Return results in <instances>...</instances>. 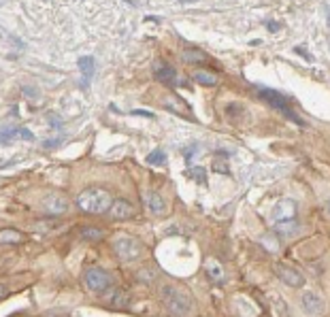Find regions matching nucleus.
Segmentation results:
<instances>
[{
    "mask_svg": "<svg viewBox=\"0 0 330 317\" xmlns=\"http://www.w3.org/2000/svg\"><path fill=\"white\" fill-rule=\"evenodd\" d=\"M77 206L85 213L92 215H104L113 204V196L102 187H87L77 196Z\"/></svg>",
    "mask_w": 330,
    "mask_h": 317,
    "instance_id": "nucleus-1",
    "label": "nucleus"
},
{
    "mask_svg": "<svg viewBox=\"0 0 330 317\" xmlns=\"http://www.w3.org/2000/svg\"><path fill=\"white\" fill-rule=\"evenodd\" d=\"M160 296H162V304L171 315H188L192 311V298L177 285H164L160 289Z\"/></svg>",
    "mask_w": 330,
    "mask_h": 317,
    "instance_id": "nucleus-2",
    "label": "nucleus"
},
{
    "mask_svg": "<svg viewBox=\"0 0 330 317\" xmlns=\"http://www.w3.org/2000/svg\"><path fill=\"white\" fill-rule=\"evenodd\" d=\"M83 283L85 287L90 289L92 294H98V296H102L106 289L113 287V277L106 273L104 268L100 266H92V268H87L85 270V275H83Z\"/></svg>",
    "mask_w": 330,
    "mask_h": 317,
    "instance_id": "nucleus-3",
    "label": "nucleus"
},
{
    "mask_svg": "<svg viewBox=\"0 0 330 317\" xmlns=\"http://www.w3.org/2000/svg\"><path fill=\"white\" fill-rule=\"evenodd\" d=\"M113 251L122 262H132V260H139L143 256V245L139 239H132V237H120L113 241Z\"/></svg>",
    "mask_w": 330,
    "mask_h": 317,
    "instance_id": "nucleus-4",
    "label": "nucleus"
},
{
    "mask_svg": "<svg viewBox=\"0 0 330 317\" xmlns=\"http://www.w3.org/2000/svg\"><path fill=\"white\" fill-rule=\"evenodd\" d=\"M258 96L262 98L264 102H269L273 109H277V111H281L288 120H292L294 124H302L300 122V117H296V113L292 111V109L288 107V98H285L283 94H279V92H275V89H269V87H260L258 89Z\"/></svg>",
    "mask_w": 330,
    "mask_h": 317,
    "instance_id": "nucleus-5",
    "label": "nucleus"
},
{
    "mask_svg": "<svg viewBox=\"0 0 330 317\" xmlns=\"http://www.w3.org/2000/svg\"><path fill=\"white\" fill-rule=\"evenodd\" d=\"M43 209H45L49 215H62L68 211V200L64 194L60 192H49L45 198H43Z\"/></svg>",
    "mask_w": 330,
    "mask_h": 317,
    "instance_id": "nucleus-6",
    "label": "nucleus"
},
{
    "mask_svg": "<svg viewBox=\"0 0 330 317\" xmlns=\"http://www.w3.org/2000/svg\"><path fill=\"white\" fill-rule=\"evenodd\" d=\"M135 206H132L128 200H124V198H118V200H113V204L109 206V211L106 215L111 217L115 222H124V220H130V217H135Z\"/></svg>",
    "mask_w": 330,
    "mask_h": 317,
    "instance_id": "nucleus-7",
    "label": "nucleus"
},
{
    "mask_svg": "<svg viewBox=\"0 0 330 317\" xmlns=\"http://www.w3.org/2000/svg\"><path fill=\"white\" fill-rule=\"evenodd\" d=\"M275 273H277V277L281 279L285 285H290V287H302V285H305V279H302V275L298 273V270H294L292 266L275 264Z\"/></svg>",
    "mask_w": 330,
    "mask_h": 317,
    "instance_id": "nucleus-8",
    "label": "nucleus"
},
{
    "mask_svg": "<svg viewBox=\"0 0 330 317\" xmlns=\"http://www.w3.org/2000/svg\"><path fill=\"white\" fill-rule=\"evenodd\" d=\"M273 222L277 224V222H290L296 217V204H294V200H279L277 204H275V209H273Z\"/></svg>",
    "mask_w": 330,
    "mask_h": 317,
    "instance_id": "nucleus-9",
    "label": "nucleus"
},
{
    "mask_svg": "<svg viewBox=\"0 0 330 317\" xmlns=\"http://www.w3.org/2000/svg\"><path fill=\"white\" fill-rule=\"evenodd\" d=\"M154 77L160 83H166V85H181V79L177 75V70L173 66H166V64H158L154 66Z\"/></svg>",
    "mask_w": 330,
    "mask_h": 317,
    "instance_id": "nucleus-10",
    "label": "nucleus"
},
{
    "mask_svg": "<svg viewBox=\"0 0 330 317\" xmlns=\"http://www.w3.org/2000/svg\"><path fill=\"white\" fill-rule=\"evenodd\" d=\"M300 304H302V309H305L309 315H319V313L324 311L322 298H319L317 294H313V292H302Z\"/></svg>",
    "mask_w": 330,
    "mask_h": 317,
    "instance_id": "nucleus-11",
    "label": "nucleus"
},
{
    "mask_svg": "<svg viewBox=\"0 0 330 317\" xmlns=\"http://www.w3.org/2000/svg\"><path fill=\"white\" fill-rule=\"evenodd\" d=\"M143 202H145L147 209L156 215H162L166 209V200L158 192H143Z\"/></svg>",
    "mask_w": 330,
    "mask_h": 317,
    "instance_id": "nucleus-12",
    "label": "nucleus"
},
{
    "mask_svg": "<svg viewBox=\"0 0 330 317\" xmlns=\"http://www.w3.org/2000/svg\"><path fill=\"white\" fill-rule=\"evenodd\" d=\"M11 141H34V134L28 128H9L0 132V143H11Z\"/></svg>",
    "mask_w": 330,
    "mask_h": 317,
    "instance_id": "nucleus-13",
    "label": "nucleus"
},
{
    "mask_svg": "<svg viewBox=\"0 0 330 317\" xmlns=\"http://www.w3.org/2000/svg\"><path fill=\"white\" fill-rule=\"evenodd\" d=\"M164 109H166V111H173L175 115H179V117H185V120H192L190 109L185 107L181 102V98H177V96H166L164 98Z\"/></svg>",
    "mask_w": 330,
    "mask_h": 317,
    "instance_id": "nucleus-14",
    "label": "nucleus"
},
{
    "mask_svg": "<svg viewBox=\"0 0 330 317\" xmlns=\"http://www.w3.org/2000/svg\"><path fill=\"white\" fill-rule=\"evenodd\" d=\"M102 296H106V302H109L111 306H115V309H126L128 302H130L128 294H126V292H122V289H113V287H109Z\"/></svg>",
    "mask_w": 330,
    "mask_h": 317,
    "instance_id": "nucleus-15",
    "label": "nucleus"
},
{
    "mask_svg": "<svg viewBox=\"0 0 330 317\" xmlns=\"http://www.w3.org/2000/svg\"><path fill=\"white\" fill-rule=\"evenodd\" d=\"M79 70H81V75H83V87L90 85V81L94 77V70H96V62L92 56H83V58H79Z\"/></svg>",
    "mask_w": 330,
    "mask_h": 317,
    "instance_id": "nucleus-16",
    "label": "nucleus"
},
{
    "mask_svg": "<svg viewBox=\"0 0 330 317\" xmlns=\"http://www.w3.org/2000/svg\"><path fill=\"white\" fill-rule=\"evenodd\" d=\"M26 239V234L17 228H3L0 230V245H15Z\"/></svg>",
    "mask_w": 330,
    "mask_h": 317,
    "instance_id": "nucleus-17",
    "label": "nucleus"
},
{
    "mask_svg": "<svg viewBox=\"0 0 330 317\" xmlns=\"http://www.w3.org/2000/svg\"><path fill=\"white\" fill-rule=\"evenodd\" d=\"M207 275H209V279L213 283H222L224 281V268H222V264L219 262H215V260H209L207 262Z\"/></svg>",
    "mask_w": 330,
    "mask_h": 317,
    "instance_id": "nucleus-18",
    "label": "nucleus"
},
{
    "mask_svg": "<svg viewBox=\"0 0 330 317\" xmlns=\"http://www.w3.org/2000/svg\"><path fill=\"white\" fill-rule=\"evenodd\" d=\"M194 81H196V83H200V85H204V87H213V85L219 83L217 77L213 75V72H209V70H196L194 72Z\"/></svg>",
    "mask_w": 330,
    "mask_h": 317,
    "instance_id": "nucleus-19",
    "label": "nucleus"
},
{
    "mask_svg": "<svg viewBox=\"0 0 330 317\" xmlns=\"http://www.w3.org/2000/svg\"><path fill=\"white\" fill-rule=\"evenodd\" d=\"M181 58L185 64H200V62L207 60V53H202L200 49H185L181 53Z\"/></svg>",
    "mask_w": 330,
    "mask_h": 317,
    "instance_id": "nucleus-20",
    "label": "nucleus"
},
{
    "mask_svg": "<svg viewBox=\"0 0 330 317\" xmlns=\"http://www.w3.org/2000/svg\"><path fill=\"white\" fill-rule=\"evenodd\" d=\"M81 239L83 241H92V243H98L104 239V230L102 228H94V226H87V228H81Z\"/></svg>",
    "mask_w": 330,
    "mask_h": 317,
    "instance_id": "nucleus-21",
    "label": "nucleus"
},
{
    "mask_svg": "<svg viewBox=\"0 0 330 317\" xmlns=\"http://www.w3.org/2000/svg\"><path fill=\"white\" fill-rule=\"evenodd\" d=\"M275 230H277L281 237H292L294 232L298 230V226H296V220H290V222H277L275 224Z\"/></svg>",
    "mask_w": 330,
    "mask_h": 317,
    "instance_id": "nucleus-22",
    "label": "nucleus"
},
{
    "mask_svg": "<svg viewBox=\"0 0 330 317\" xmlns=\"http://www.w3.org/2000/svg\"><path fill=\"white\" fill-rule=\"evenodd\" d=\"M164 162H166V153H164L162 149H154V151H151L149 156H147V164H149V166H162Z\"/></svg>",
    "mask_w": 330,
    "mask_h": 317,
    "instance_id": "nucleus-23",
    "label": "nucleus"
},
{
    "mask_svg": "<svg viewBox=\"0 0 330 317\" xmlns=\"http://www.w3.org/2000/svg\"><path fill=\"white\" fill-rule=\"evenodd\" d=\"M260 243H262V247L269 249L271 253H277L279 251V243H277V239H275L273 234H264V237L260 239Z\"/></svg>",
    "mask_w": 330,
    "mask_h": 317,
    "instance_id": "nucleus-24",
    "label": "nucleus"
},
{
    "mask_svg": "<svg viewBox=\"0 0 330 317\" xmlns=\"http://www.w3.org/2000/svg\"><path fill=\"white\" fill-rule=\"evenodd\" d=\"M190 175H192V177H196V181H198V183H207V173H204V168L196 166V168H192V170H190Z\"/></svg>",
    "mask_w": 330,
    "mask_h": 317,
    "instance_id": "nucleus-25",
    "label": "nucleus"
},
{
    "mask_svg": "<svg viewBox=\"0 0 330 317\" xmlns=\"http://www.w3.org/2000/svg\"><path fill=\"white\" fill-rule=\"evenodd\" d=\"M139 279L141 281H151V279H156V273L151 268H145V270H141L139 273Z\"/></svg>",
    "mask_w": 330,
    "mask_h": 317,
    "instance_id": "nucleus-26",
    "label": "nucleus"
},
{
    "mask_svg": "<svg viewBox=\"0 0 330 317\" xmlns=\"http://www.w3.org/2000/svg\"><path fill=\"white\" fill-rule=\"evenodd\" d=\"M132 115H139V117H149V120H154V113L151 111H141V109H135V111H132Z\"/></svg>",
    "mask_w": 330,
    "mask_h": 317,
    "instance_id": "nucleus-27",
    "label": "nucleus"
},
{
    "mask_svg": "<svg viewBox=\"0 0 330 317\" xmlns=\"http://www.w3.org/2000/svg\"><path fill=\"white\" fill-rule=\"evenodd\" d=\"M266 28H271V32H277L281 28V24L279 22H266Z\"/></svg>",
    "mask_w": 330,
    "mask_h": 317,
    "instance_id": "nucleus-28",
    "label": "nucleus"
},
{
    "mask_svg": "<svg viewBox=\"0 0 330 317\" xmlns=\"http://www.w3.org/2000/svg\"><path fill=\"white\" fill-rule=\"evenodd\" d=\"M215 170H219V173H228L226 162H217V160H215Z\"/></svg>",
    "mask_w": 330,
    "mask_h": 317,
    "instance_id": "nucleus-29",
    "label": "nucleus"
},
{
    "mask_svg": "<svg viewBox=\"0 0 330 317\" xmlns=\"http://www.w3.org/2000/svg\"><path fill=\"white\" fill-rule=\"evenodd\" d=\"M194 153H196V149H194V147H188V149H185V160L192 162V156H194Z\"/></svg>",
    "mask_w": 330,
    "mask_h": 317,
    "instance_id": "nucleus-30",
    "label": "nucleus"
},
{
    "mask_svg": "<svg viewBox=\"0 0 330 317\" xmlns=\"http://www.w3.org/2000/svg\"><path fill=\"white\" fill-rule=\"evenodd\" d=\"M9 294V289H7V285H3V283H0V300H3V298Z\"/></svg>",
    "mask_w": 330,
    "mask_h": 317,
    "instance_id": "nucleus-31",
    "label": "nucleus"
},
{
    "mask_svg": "<svg viewBox=\"0 0 330 317\" xmlns=\"http://www.w3.org/2000/svg\"><path fill=\"white\" fill-rule=\"evenodd\" d=\"M56 145H60V141H45V149L47 147H56Z\"/></svg>",
    "mask_w": 330,
    "mask_h": 317,
    "instance_id": "nucleus-32",
    "label": "nucleus"
},
{
    "mask_svg": "<svg viewBox=\"0 0 330 317\" xmlns=\"http://www.w3.org/2000/svg\"><path fill=\"white\" fill-rule=\"evenodd\" d=\"M328 209H330V202H328Z\"/></svg>",
    "mask_w": 330,
    "mask_h": 317,
    "instance_id": "nucleus-33",
    "label": "nucleus"
}]
</instances>
